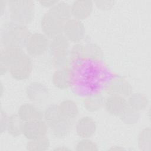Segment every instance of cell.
<instances>
[{"label":"cell","instance_id":"1","mask_svg":"<svg viewBox=\"0 0 151 151\" xmlns=\"http://www.w3.org/2000/svg\"><path fill=\"white\" fill-rule=\"evenodd\" d=\"M100 61L85 59L74 64L71 87L76 93L87 96L99 93L104 88L108 75Z\"/></svg>","mask_w":151,"mask_h":151},{"label":"cell","instance_id":"2","mask_svg":"<svg viewBox=\"0 0 151 151\" xmlns=\"http://www.w3.org/2000/svg\"><path fill=\"white\" fill-rule=\"evenodd\" d=\"M31 32L27 26L13 21L5 23L1 29V42L4 47H25Z\"/></svg>","mask_w":151,"mask_h":151},{"label":"cell","instance_id":"3","mask_svg":"<svg viewBox=\"0 0 151 151\" xmlns=\"http://www.w3.org/2000/svg\"><path fill=\"white\" fill-rule=\"evenodd\" d=\"M11 21L26 25L34 17V2L31 0H11L8 1Z\"/></svg>","mask_w":151,"mask_h":151},{"label":"cell","instance_id":"4","mask_svg":"<svg viewBox=\"0 0 151 151\" xmlns=\"http://www.w3.org/2000/svg\"><path fill=\"white\" fill-rule=\"evenodd\" d=\"M49 38L43 33L31 34L26 42L25 48L30 57H39L44 54L49 47Z\"/></svg>","mask_w":151,"mask_h":151},{"label":"cell","instance_id":"5","mask_svg":"<svg viewBox=\"0 0 151 151\" xmlns=\"http://www.w3.org/2000/svg\"><path fill=\"white\" fill-rule=\"evenodd\" d=\"M64 23L48 11L44 14L41 20L42 32L49 39L51 40L63 34Z\"/></svg>","mask_w":151,"mask_h":151},{"label":"cell","instance_id":"6","mask_svg":"<svg viewBox=\"0 0 151 151\" xmlns=\"http://www.w3.org/2000/svg\"><path fill=\"white\" fill-rule=\"evenodd\" d=\"M25 53L22 48L4 47L0 54V74L1 76L9 71L10 68L18 62Z\"/></svg>","mask_w":151,"mask_h":151},{"label":"cell","instance_id":"7","mask_svg":"<svg viewBox=\"0 0 151 151\" xmlns=\"http://www.w3.org/2000/svg\"><path fill=\"white\" fill-rule=\"evenodd\" d=\"M85 34V27L81 21L70 18L64 23L63 34L69 41L78 43L84 38Z\"/></svg>","mask_w":151,"mask_h":151},{"label":"cell","instance_id":"8","mask_svg":"<svg viewBox=\"0 0 151 151\" xmlns=\"http://www.w3.org/2000/svg\"><path fill=\"white\" fill-rule=\"evenodd\" d=\"M33 64L31 57L25 54L22 57L9 69L11 77L16 80H25L29 77L32 73Z\"/></svg>","mask_w":151,"mask_h":151},{"label":"cell","instance_id":"9","mask_svg":"<svg viewBox=\"0 0 151 151\" xmlns=\"http://www.w3.org/2000/svg\"><path fill=\"white\" fill-rule=\"evenodd\" d=\"M48 125L42 120H35L24 122L22 134L28 140L38 139L46 136Z\"/></svg>","mask_w":151,"mask_h":151},{"label":"cell","instance_id":"10","mask_svg":"<svg viewBox=\"0 0 151 151\" xmlns=\"http://www.w3.org/2000/svg\"><path fill=\"white\" fill-rule=\"evenodd\" d=\"M104 88L108 94H119L124 97H129L132 93V87L130 84L120 76L113 77L109 79Z\"/></svg>","mask_w":151,"mask_h":151},{"label":"cell","instance_id":"11","mask_svg":"<svg viewBox=\"0 0 151 151\" xmlns=\"http://www.w3.org/2000/svg\"><path fill=\"white\" fill-rule=\"evenodd\" d=\"M104 107L109 114L119 117L127 108V100L119 94H109L104 100Z\"/></svg>","mask_w":151,"mask_h":151},{"label":"cell","instance_id":"12","mask_svg":"<svg viewBox=\"0 0 151 151\" xmlns=\"http://www.w3.org/2000/svg\"><path fill=\"white\" fill-rule=\"evenodd\" d=\"M25 94L31 101L40 104L47 101L50 96L48 88L38 81L31 83L26 88Z\"/></svg>","mask_w":151,"mask_h":151},{"label":"cell","instance_id":"13","mask_svg":"<svg viewBox=\"0 0 151 151\" xmlns=\"http://www.w3.org/2000/svg\"><path fill=\"white\" fill-rule=\"evenodd\" d=\"M72 81V69L68 66L57 69L52 76L53 85L60 90H66L71 87Z\"/></svg>","mask_w":151,"mask_h":151},{"label":"cell","instance_id":"14","mask_svg":"<svg viewBox=\"0 0 151 151\" xmlns=\"http://www.w3.org/2000/svg\"><path fill=\"white\" fill-rule=\"evenodd\" d=\"M96 129V121L88 116L80 118L76 124V133L81 139L90 138L95 134Z\"/></svg>","mask_w":151,"mask_h":151},{"label":"cell","instance_id":"15","mask_svg":"<svg viewBox=\"0 0 151 151\" xmlns=\"http://www.w3.org/2000/svg\"><path fill=\"white\" fill-rule=\"evenodd\" d=\"M93 2L90 0H77L71 5V15L74 18L82 21L87 18L92 12Z\"/></svg>","mask_w":151,"mask_h":151},{"label":"cell","instance_id":"16","mask_svg":"<svg viewBox=\"0 0 151 151\" xmlns=\"http://www.w3.org/2000/svg\"><path fill=\"white\" fill-rule=\"evenodd\" d=\"M69 41L61 34L51 40L48 50L52 57L69 55Z\"/></svg>","mask_w":151,"mask_h":151},{"label":"cell","instance_id":"17","mask_svg":"<svg viewBox=\"0 0 151 151\" xmlns=\"http://www.w3.org/2000/svg\"><path fill=\"white\" fill-rule=\"evenodd\" d=\"M17 114L24 122H27L43 119L44 111L34 104L25 103L19 106Z\"/></svg>","mask_w":151,"mask_h":151},{"label":"cell","instance_id":"18","mask_svg":"<svg viewBox=\"0 0 151 151\" xmlns=\"http://www.w3.org/2000/svg\"><path fill=\"white\" fill-rule=\"evenodd\" d=\"M60 113L62 117L71 122L78 115V107L77 103L72 100H65L58 104Z\"/></svg>","mask_w":151,"mask_h":151},{"label":"cell","instance_id":"19","mask_svg":"<svg viewBox=\"0 0 151 151\" xmlns=\"http://www.w3.org/2000/svg\"><path fill=\"white\" fill-rule=\"evenodd\" d=\"M105 98L102 94L96 93L86 96L83 100V106L89 112H95L104 106Z\"/></svg>","mask_w":151,"mask_h":151},{"label":"cell","instance_id":"20","mask_svg":"<svg viewBox=\"0 0 151 151\" xmlns=\"http://www.w3.org/2000/svg\"><path fill=\"white\" fill-rule=\"evenodd\" d=\"M48 11L64 22L70 19L71 16V5L65 2L58 1Z\"/></svg>","mask_w":151,"mask_h":151},{"label":"cell","instance_id":"21","mask_svg":"<svg viewBox=\"0 0 151 151\" xmlns=\"http://www.w3.org/2000/svg\"><path fill=\"white\" fill-rule=\"evenodd\" d=\"M129 107L137 111L145 110L149 104V100L146 95L141 93H132L127 99Z\"/></svg>","mask_w":151,"mask_h":151},{"label":"cell","instance_id":"22","mask_svg":"<svg viewBox=\"0 0 151 151\" xmlns=\"http://www.w3.org/2000/svg\"><path fill=\"white\" fill-rule=\"evenodd\" d=\"M73 122L62 117L50 127L52 134L57 138L65 137L70 132Z\"/></svg>","mask_w":151,"mask_h":151},{"label":"cell","instance_id":"23","mask_svg":"<svg viewBox=\"0 0 151 151\" xmlns=\"http://www.w3.org/2000/svg\"><path fill=\"white\" fill-rule=\"evenodd\" d=\"M24 122L19 117L18 114H13L9 116L6 131L14 137H17L22 134V129Z\"/></svg>","mask_w":151,"mask_h":151},{"label":"cell","instance_id":"24","mask_svg":"<svg viewBox=\"0 0 151 151\" xmlns=\"http://www.w3.org/2000/svg\"><path fill=\"white\" fill-rule=\"evenodd\" d=\"M62 117L58 104H51L48 106L44 111L43 119L47 124L48 127L51 126Z\"/></svg>","mask_w":151,"mask_h":151},{"label":"cell","instance_id":"25","mask_svg":"<svg viewBox=\"0 0 151 151\" xmlns=\"http://www.w3.org/2000/svg\"><path fill=\"white\" fill-rule=\"evenodd\" d=\"M137 145L142 150H151V130L150 127H145L139 133L137 137Z\"/></svg>","mask_w":151,"mask_h":151},{"label":"cell","instance_id":"26","mask_svg":"<svg viewBox=\"0 0 151 151\" xmlns=\"http://www.w3.org/2000/svg\"><path fill=\"white\" fill-rule=\"evenodd\" d=\"M50 146V140L47 136H45L38 139L28 140L26 145V148L29 151H45L48 150Z\"/></svg>","mask_w":151,"mask_h":151},{"label":"cell","instance_id":"27","mask_svg":"<svg viewBox=\"0 0 151 151\" xmlns=\"http://www.w3.org/2000/svg\"><path fill=\"white\" fill-rule=\"evenodd\" d=\"M84 56L85 59L100 61L103 57V52L97 44L89 43L84 45Z\"/></svg>","mask_w":151,"mask_h":151},{"label":"cell","instance_id":"28","mask_svg":"<svg viewBox=\"0 0 151 151\" xmlns=\"http://www.w3.org/2000/svg\"><path fill=\"white\" fill-rule=\"evenodd\" d=\"M122 122L126 124H133L136 123L140 117L139 112L127 107L123 113L119 116Z\"/></svg>","mask_w":151,"mask_h":151},{"label":"cell","instance_id":"29","mask_svg":"<svg viewBox=\"0 0 151 151\" xmlns=\"http://www.w3.org/2000/svg\"><path fill=\"white\" fill-rule=\"evenodd\" d=\"M70 62L73 64L85 59L84 45L77 43L74 44L70 51Z\"/></svg>","mask_w":151,"mask_h":151},{"label":"cell","instance_id":"30","mask_svg":"<svg viewBox=\"0 0 151 151\" xmlns=\"http://www.w3.org/2000/svg\"><path fill=\"white\" fill-rule=\"evenodd\" d=\"M75 149L77 151H96L98 150L99 148L94 142L89 139V138H85L82 139L77 143Z\"/></svg>","mask_w":151,"mask_h":151},{"label":"cell","instance_id":"31","mask_svg":"<svg viewBox=\"0 0 151 151\" xmlns=\"http://www.w3.org/2000/svg\"><path fill=\"white\" fill-rule=\"evenodd\" d=\"M52 63L53 65L57 69L67 67L70 63L69 55L53 57L52 58Z\"/></svg>","mask_w":151,"mask_h":151},{"label":"cell","instance_id":"32","mask_svg":"<svg viewBox=\"0 0 151 151\" xmlns=\"http://www.w3.org/2000/svg\"><path fill=\"white\" fill-rule=\"evenodd\" d=\"M94 3L99 9L103 11H107L114 6L115 2L113 1H94Z\"/></svg>","mask_w":151,"mask_h":151},{"label":"cell","instance_id":"33","mask_svg":"<svg viewBox=\"0 0 151 151\" xmlns=\"http://www.w3.org/2000/svg\"><path fill=\"white\" fill-rule=\"evenodd\" d=\"M9 116H7L6 113L1 109V133H2L4 131L6 130L7 124L8 122Z\"/></svg>","mask_w":151,"mask_h":151},{"label":"cell","instance_id":"34","mask_svg":"<svg viewBox=\"0 0 151 151\" xmlns=\"http://www.w3.org/2000/svg\"><path fill=\"white\" fill-rule=\"evenodd\" d=\"M58 1H40L38 2L41 5V6L44 7V8H51L52 6H53L55 4H56Z\"/></svg>","mask_w":151,"mask_h":151},{"label":"cell","instance_id":"35","mask_svg":"<svg viewBox=\"0 0 151 151\" xmlns=\"http://www.w3.org/2000/svg\"><path fill=\"white\" fill-rule=\"evenodd\" d=\"M0 4H1V15H3L4 11L5 10V8L6 5H8V1H4V0H1L0 1Z\"/></svg>","mask_w":151,"mask_h":151},{"label":"cell","instance_id":"36","mask_svg":"<svg viewBox=\"0 0 151 151\" xmlns=\"http://www.w3.org/2000/svg\"><path fill=\"white\" fill-rule=\"evenodd\" d=\"M54 150H70L68 148L65 147V146H62V147H56Z\"/></svg>","mask_w":151,"mask_h":151},{"label":"cell","instance_id":"37","mask_svg":"<svg viewBox=\"0 0 151 151\" xmlns=\"http://www.w3.org/2000/svg\"><path fill=\"white\" fill-rule=\"evenodd\" d=\"M3 91H4V88H3V84L2 83H1V96L3 95Z\"/></svg>","mask_w":151,"mask_h":151}]
</instances>
